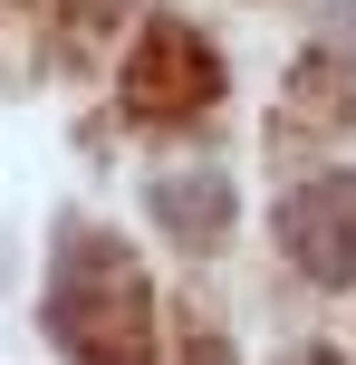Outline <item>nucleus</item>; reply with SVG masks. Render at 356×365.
I'll list each match as a JSON object with an SVG mask.
<instances>
[{"instance_id":"f257e3e1","label":"nucleus","mask_w":356,"mask_h":365,"mask_svg":"<svg viewBox=\"0 0 356 365\" xmlns=\"http://www.w3.org/2000/svg\"><path fill=\"white\" fill-rule=\"evenodd\" d=\"M39 317H49V336L77 365H145L154 356V289L126 259V240L96 231V221L58 231V269H49Z\"/></svg>"},{"instance_id":"f03ea898","label":"nucleus","mask_w":356,"mask_h":365,"mask_svg":"<svg viewBox=\"0 0 356 365\" xmlns=\"http://www.w3.org/2000/svg\"><path fill=\"white\" fill-rule=\"evenodd\" d=\"M135 125H193V115L222 106V58L193 19H145V38L126 48V77H116Z\"/></svg>"},{"instance_id":"7ed1b4c3","label":"nucleus","mask_w":356,"mask_h":365,"mask_svg":"<svg viewBox=\"0 0 356 365\" xmlns=\"http://www.w3.org/2000/svg\"><path fill=\"white\" fill-rule=\"evenodd\" d=\"M280 240L318 289H356V173H318L289 192L280 212Z\"/></svg>"},{"instance_id":"20e7f679","label":"nucleus","mask_w":356,"mask_h":365,"mask_svg":"<svg viewBox=\"0 0 356 365\" xmlns=\"http://www.w3.org/2000/svg\"><path fill=\"white\" fill-rule=\"evenodd\" d=\"M154 221H164L183 250H212L231 231V182L222 173H164L154 182Z\"/></svg>"},{"instance_id":"39448f33","label":"nucleus","mask_w":356,"mask_h":365,"mask_svg":"<svg viewBox=\"0 0 356 365\" xmlns=\"http://www.w3.org/2000/svg\"><path fill=\"white\" fill-rule=\"evenodd\" d=\"M337 115H347V68L337 58H308L299 87H289V135H318V125H337Z\"/></svg>"},{"instance_id":"423d86ee","label":"nucleus","mask_w":356,"mask_h":365,"mask_svg":"<svg viewBox=\"0 0 356 365\" xmlns=\"http://www.w3.org/2000/svg\"><path fill=\"white\" fill-rule=\"evenodd\" d=\"M58 10H68V29H77V38H106L116 19H126V0H58Z\"/></svg>"},{"instance_id":"0eeeda50","label":"nucleus","mask_w":356,"mask_h":365,"mask_svg":"<svg viewBox=\"0 0 356 365\" xmlns=\"http://www.w3.org/2000/svg\"><path fill=\"white\" fill-rule=\"evenodd\" d=\"M183 365H231L222 327H203V317H193V327H183Z\"/></svg>"},{"instance_id":"6e6552de","label":"nucleus","mask_w":356,"mask_h":365,"mask_svg":"<svg viewBox=\"0 0 356 365\" xmlns=\"http://www.w3.org/2000/svg\"><path fill=\"white\" fill-rule=\"evenodd\" d=\"M289 365H347L337 346H299V356H289Z\"/></svg>"}]
</instances>
